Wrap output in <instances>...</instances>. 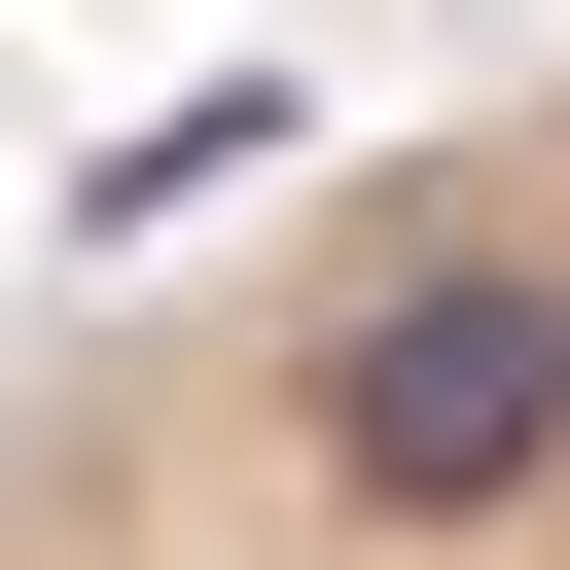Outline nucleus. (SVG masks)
Returning a JSON list of instances; mask_svg holds the SVG:
<instances>
[{
    "instance_id": "f257e3e1",
    "label": "nucleus",
    "mask_w": 570,
    "mask_h": 570,
    "mask_svg": "<svg viewBox=\"0 0 570 570\" xmlns=\"http://www.w3.org/2000/svg\"><path fill=\"white\" fill-rule=\"evenodd\" d=\"M0 570H570V285L499 142H356L214 285L0 392Z\"/></svg>"
}]
</instances>
